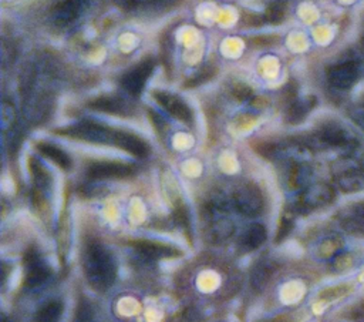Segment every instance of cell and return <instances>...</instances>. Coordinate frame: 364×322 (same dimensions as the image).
<instances>
[{"instance_id": "1", "label": "cell", "mask_w": 364, "mask_h": 322, "mask_svg": "<svg viewBox=\"0 0 364 322\" xmlns=\"http://www.w3.org/2000/svg\"><path fill=\"white\" fill-rule=\"evenodd\" d=\"M84 273L96 291L108 290L115 280L117 266L111 252L98 241H90L83 257Z\"/></svg>"}, {"instance_id": "2", "label": "cell", "mask_w": 364, "mask_h": 322, "mask_svg": "<svg viewBox=\"0 0 364 322\" xmlns=\"http://www.w3.org/2000/svg\"><path fill=\"white\" fill-rule=\"evenodd\" d=\"M60 134L73 137L77 140H84L89 143H98V144H117V137H118V130H112L96 123H80L63 130H58Z\"/></svg>"}, {"instance_id": "3", "label": "cell", "mask_w": 364, "mask_h": 322, "mask_svg": "<svg viewBox=\"0 0 364 322\" xmlns=\"http://www.w3.org/2000/svg\"><path fill=\"white\" fill-rule=\"evenodd\" d=\"M233 202L236 210L247 217H255L262 212L265 200L262 191L251 183L242 184L233 194Z\"/></svg>"}, {"instance_id": "4", "label": "cell", "mask_w": 364, "mask_h": 322, "mask_svg": "<svg viewBox=\"0 0 364 322\" xmlns=\"http://www.w3.org/2000/svg\"><path fill=\"white\" fill-rule=\"evenodd\" d=\"M235 231L233 223L218 214V207L207 210V238L211 243H225Z\"/></svg>"}, {"instance_id": "5", "label": "cell", "mask_w": 364, "mask_h": 322, "mask_svg": "<svg viewBox=\"0 0 364 322\" xmlns=\"http://www.w3.org/2000/svg\"><path fill=\"white\" fill-rule=\"evenodd\" d=\"M134 167L126 163L117 161H97L87 169V176L91 180H107V179H126L133 176Z\"/></svg>"}, {"instance_id": "6", "label": "cell", "mask_w": 364, "mask_h": 322, "mask_svg": "<svg viewBox=\"0 0 364 322\" xmlns=\"http://www.w3.org/2000/svg\"><path fill=\"white\" fill-rule=\"evenodd\" d=\"M25 262V270H26V277H25V284L27 287H39L50 276L48 266L41 261L40 255L34 248L29 250L25 254L23 258Z\"/></svg>"}, {"instance_id": "7", "label": "cell", "mask_w": 364, "mask_h": 322, "mask_svg": "<svg viewBox=\"0 0 364 322\" xmlns=\"http://www.w3.org/2000/svg\"><path fill=\"white\" fill-rule=\"evenodd\" d=\"M154 67H155V62L152 59H145L140 65H137L131 72H129L123 77L121 84H123L124 90L133 96H138L143 91Z\"/></svg>"}, {"instance_id": "8", "label": "cell", "mask_w": 364, "mask_h": 322, "mask_svg": "<svg viewBox=\"0 0 364 322\" xmlns=\"http://www.w3.org/2000/svg\"><path fill=\"white\" fill-rule=\"evenodd\" d=\"M154 97L164 107V109L169 115H172L175 119L184 122L187 124L193 123V119H194L193 112L184 100L179 98L175 94L167 93V91H154Z\"/></svg>"}, {"instance_id": "9", "label": "cell", "mask_w": 364, "mask_h": 322, "mask_svg": "<svg viewBox=\"0 0 364 322\" xmlns=\"http://www.w3.org/2000/svg\"><path fill=\"white\" fill-rule=\"evenodd\" d=\"M89 107L93 110L115 115V116H133L134 109L126 100L114 96H100L89 103Z\"/></svg>"}, {"instance_id": "10", "label": "cell", "mask_w": 364, "mask_h": 322, "mask_svg": "<svg viewBox=\"0 0 364 322\" xmlns=\"http://www.w3.org/2000/svg\"><path fill=\"white\" fill-rule=\"evenodd\" d=\"M133 245L143 257L148 259H162V258H172V257L181 255V251L176 250L175 247L165 245L155 241L140 240V241H136Z\"/></svg>"}, {"instance_id": "11", "label": "cell", "mask_w": 364, "mask_h": 322, "mask_svg": "<svg viewBox=\"0 0 364 322\" xmlns=\"http://www.w3.org/2000/svg\"><path fill=\"white\" fill-rule=\"evenodd\" d=\"M115 147H119L121 150H126L130 154L140 157V158L147 157L150 154V146L141 137L127 133V131H118Z\"/></svg>"}, {"instance_id": "12", "label": "cell", "mask_w": 364, "mask_h": 322, "mask_svg": "<svg viewBox=\"0 0 364 322\" xmlns=\"http://www.w3.org/2000/svg\"><path fill=\"white\" fill-rule=\"evenodd\" d=\"M80 9H82V5L77 2V0H63V2H60L53 11L51 18L54 25L60 27L67 26L79 16Z\"/></svg>"}, {"instance_id": "13", "label": "cell", "mask_w": 364, "mask_h": 322, "mask_svg": "<svg viewBox=\"0 0 364 322\" xmlns=\"http://www.w3.org/2000/svg\"><path fill=\"white\" fill-rule=\"evenodd\" d=\"M357 77V69L351 63H344L333 67L329 73V80L334 87L347 89L350 87Z\"/></svg>"}, {"instance_id": "14", "label": "cell", "mask_w": 364, "mask_h": 322, "mask_svg": "<svg viewBox=\"0 0 364 322\" xmlns=\"http://www.w3.org/2000/svg\"><path fill=\"white\" fill-rule=\"evenodd\" d=\"M39 151L46 155L47 158H50L53 163H56L58 167H62L63 170H70L72 169V158L70 155L63 151L60 147L50 144V143H39L37 144Z\"/></svg>"}, {"instance_id": "15", "label": "cell", "mask_w": 364, "mask_h": 322, "mask_svg": "<svg viewBox=\"0 0 364 322\" xmlns=\"http://www.w3.org/2000/svg\"><path fill=\"white\" fill-rule=\"evenodd\" d=\"M332 198V191L325 186H316L303 193L300 204L305 208H316L326 204Z\"/></svg>"}, {"instance_id": "16", "label": "cell", "mask_w": 364, "mask_h": 322, "mask_svg": "<svg viewBox=\"0 0 364 322\" xmlns=\"http://www.w3.org/2000/svg\"><path fill=\"white\" fill-rule=\"evenodd\" d=\"M268 238L266 228L262 224H252L242 236V245L248 250H256L265 244Z\"/></svg>"}, {"instance_id": "17", "label": "cell", "mask_w": 364, "mask_h": 322, "mask_svg": "<svg viewBox=\"0 0 364 322\" xmlns=\"http://www.w3.org/2000/svg\"><path fill=\"white\" fill-rule=\"evenodd\" d=\"M63 302L62 301H50L46 305H43L37 315L36 321L37 322H60L63 315Z\"/></svg>"}, {"instance_id": "18", "label": "cell", "mask_w": 364, "mask_h": 322, "mask_svg": "<svg viewBox=\"0 0 364 322\" xmlns=\"http://www.w3.org/2000/svg\"><path fill=\"white\" fill-rule=\"evenodd\" d=\"M313 105L312 100H301V101H296L290 105V109L287 112V122L290 123H297L300 120L305 119V116L311 112Z\"/></svg>"}, {"instance_id": "19", "label": "cell", "mask_w": 364, "mask_h": 322, "mask_svg": "<svg viewBox=\"0 0 364 322\" xmlns=\"http://www.w3.org/2000/svg\"><path fill=\"white\" fill-rule=\"evenodd\" d=\"M216 69L211 65L208 66H204L200 72H197L193 77H190L187 82H186V87L187 89H195L198 86H202L204 83H208L209 80H212L216 75Z\"/></svg>"}, {"instance_id": "20", "label": "cell", "mask_w": 364, "mask_h": 322, "mask_svg": "<svg viewBox=\"0 0 364 322\" xmlns=\"http://www.w3.org/2000/svg\"><path fill=\"white\" fill-rule=\"evenodd\" d=\"M16 123V110L12 101L4 100L2 103V130L4 133H8L13 129Z\"/></svg>"}, {"instance_id": "21", "label": "cell", "mask_w": 364, "mask_h": 322, "mask_svg": "<svg viewBox=\"0 0 364 322\" xmlns=\"http://www.w3.org/2000/svg\"><path fill=\"white\" fill-rule=\"evenodd\" d=\"M272 274V266L268 262H262L261 265H258L254 273H252V284L256 290H261L265 287V284L268 283L269 277Z\"/></svg>"}, {"instance_id": "22", "label": "cell", "mask_w": 364, "mask_h": 322, "mask_svg": "<svg viewBox=\"0 0 364 322\" xmlns=\"http://www.w3.org/2000/svg\"><path fill=\"white\" fill-rule=\"evenodd\" d=\"M22 94L27 96L34 84V69L32 66H27L22 72Z\"/></svg>"}, {"instance_id": "23", "label": "cell", "mask_w": 364, "mask_h": 322, "mask_svg": "<svg viewBox=\"0 0 364 322\" xmlns=\"http://www.w3.org/2000/svg\"><path fill=\"white\" fill-rule=\"evenodd\" d=\"M15 58H16L15 47L12 44H8V41H4V44H2V63H4V67L8 69L9 66H12L13 62H15Z\"/></svg>"}, {"instance_id": "24", "label": "cell", "mask_w": 364, "mask_h": 322, "mask_svg": "<svg viewBox=\"0 0 364 322\" xmlns=\"http://www.w3.org/2000/svg\"><path fill=\"white\" fill-rule=\"evenodd\" d=\"M175 221L179 226L186 227L188 230V227H190V217H188V211H187V208L184 205H178L175 208Z\"/></svg>"}, {"instance_id": "25", "label": "cell", "mask_w": 364, "mask_h": 322, "mask_svg": "<svg viewBox=\"0 0 364 322\" xmlns=\"http://www.w3.org/2000/svg\"><path fill=\"white\" fill-rule=\"evenodd\" d=\"M232 93H233V96H235L236 98H239V100H249V98L252 97V94H254V91H252V89H251L249 86L242 84V83L236 84V86L232 89Z\"/></svg>"}, {"instance_id": "26", "label": "cell", "mask_w": 364, "mask_h": 322, "mask_svg": "<svg viewBox=\"0 0 364 322\" xmlns=\"http://www.w3.org/2000/svg\"><path fill=\"white\" fill-rule=\"evenodd\" d=\"M305 172H306V170L303 169V167H294V169H293L292 176H290V181H292L293 186L300 187V186L305 184V181H306V179H308V176H306Z\"/></svg>"}, {"instance_id": "27", "label": "cell", "mask_w": 364, "mask_h": 322, "mask_svg": "<svg viewBox=\"0 0 364 322\" xmlns=\"http://www.w3.org/2000/svg\"><path fill=\"white\" fill-rule=\"evenodd\" d=\"M290 230H292V221H290V220H287V219H283V220H282V223H280V227H279L278 241L283 240V238L289 234V231H290Z\"/></svg>"}, {"instance_id": "28", "label": "cell", "mask_w": 364, "mask_h": 322, "mask_svg": "<svg viewBox=\"0 0 364 322\" xmlns=\"http://www.w3.org/2000/svg\"><path fill=\"white\" fill-rule=\"evenodd\" d=\"M138 2L140 0H114V4L124 11H130V9L136 8L138 5Z\"/></svg>"}, {"instance_id": "29", "label": "cell", "mask_w": 364, "mask_h": 322, "mask_svg": "<svg viewBox=\"0 0 364 322\" xmlns=\"http://www.w3.org/2000/svg\"><path fill=\"white\" fill-rule=\"evenodd\" d=\"M261 322H292V321H290V316H287V315H280V316L264 319V321H261Z\"/></svg>"}, {"instance_id": "30", "label": "cell", "mask_w": 364, "mask_h": 322, "mask_svg": "<svg viewBox=\"0 0 364 322\" xmlns=\"http://www.w3.org/2000/svg\"><path fill=\"white\" fill-rule=\"evenodd\" d=\"M357 214H358V217L364 221V204H360L357 207Z\"/></svg>"}, {"instance_id": "31", "label": "cell", "mask_w": 364, "mask_h": 322, "mask_svg": "<svg viewBox=\"0 0 364 322\" xmlns=\"http://www.w3.org/2000/svg\"><path fill=\"white\" fill-rule=\"evenodd\" d=\"M77 2L82 5V8L86 5V4H89L90 2V0H77Z\"/></svg>"}]
</instances>
